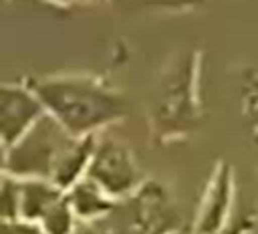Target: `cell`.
Listing matches in <instances>:
<instances>
[{
  "mask_svg": "<svg viewBox=\"0 0 258 234\" xmlns=\"http://www.w3.org/2000/svg\"><path fill=\"white\" fill-rule=\"evenodd\" d=\"M73 137H95L129 115V103L113 85L91 75H48L26 81Z\"/></svg>",
  "mask_w": 258,
  "mask_h": 234,
  "instance_id": "obj_1",
  "label": "cell"
},
{
  "mask_svg": "<svg viewBox=\"0 0 258 234\" xmlns=\"http://www.w3.org/2000/svg\"><path fill=\"white\" fill-rule=\"evenodd\" d=\"M200 56L177 50L159 73L151 95V131L159 143L191 135L200 125Z\"/></svg>",
  "mask_w": 258,
  "mask_h": 234,
  "instance_id": "obj_2",
  "label": "cell"
},
{
  "mask_svg": "<svg viewBox=\"0 0 258 234\" xmlns=\"http://www.w3.org/2000/svg\"><path fill=\"white\" fill-rule=\"evenodd\" d=\"M107 220H113L117 234H175L183 230L181 210L159 180H145L139 190L115 204Z\"/></svg>",
  "mask_w": 258,
  "mask_h": 234,
  "instance_id": "obj_3",
  "label": "cell"
},
{
  "mask_svg": "<svg viewBox=\"0 0 258 234\" xmlns=\"http://www.w3.org/2000/svg\"><path fill=\"white\" fill-rule=\"evenodd\" d=\"M71 141L73 135L50 115H44L18 141L2 147V173L18 180H50Z\"/></svg>",
  "mask_w": 258,
  "mask_h": 234,
  "instance_id": "obj_4",
  "label": "cell"
},
{
  "mask_svg": "<svg viewBox=\"0 0 258 234\" xmlns=\"http://www.w3.org/2000/svg\"><path fill=\"white\" fill-rule=\"evenodd\" d=\"M87 178H91L117 202L131 196L145 182L133 149L123 139L113 137L105 131L95 135V147Z\"/></svg>",
  "mask_w": 258,
  "mask_h": 234,
  "instance_id": "obj_5",
  "label": "cell"
},
{
  "mask_svg": "<svg viewBox=\"0 0 258 234\" xmlns=\"http://www.w3.org/2000/svg\"><path fill=\"white\" fill-rule=\"evenodd\" d=\"M46 115L42 101L28 83H4L0 89V141L12 145Z\"/></svg>",
  "mask_w": 258,
  "mask_h": 234,
  "instance_id": "obj_6",
  "label": "cell"
},
{
  "mask_svg": "<svg viewBox=\"0 0 258 234\" xmlns=\"http://www.w3.org/2000/svg\"><path fill=\"white\" fill-rule=\"evenodd\" d=\"M234 171L228 161H220L204 190L194 234H222L228 226L234 206Z\"/></svg>",
  "mask_w": 258,
  "mask_h": 234,
  "instance_id": "obj_7",
  "label": "cell"
},
{
  "mask_svg": "<svg viewBox=\"0 0 258 234\" xmlns=\"http://www.w3.org/2000/svg\"><path fill=\"white\" fill-rule=\"evenodd\" d=\"M64 194L81 224H95V222L107 220L117 204V200H113L91 178H83Z\"/></svg>",
  "mask_w": 258,
  "mask_h": 234,
  "instance_id": "obj_8",
  "label": "cell"
},
{
  "mask_svg": "<svg viewBox=\"0 0 258 234\" xmlns=\"http://www.w3.org/2000/svg\"><path fill=\"white\" fill-rule=\"evenodd\" d=\"M93 147H95V137H73V141L62 151L50 182H54L60 190L67 192L77 182L87 178Z\"/></svg>",
  "mask_w": 258,
  "mask_h": 234,
  "instance_id": "obj_9",
  "label": "cell"
},
{
  "mask_svg": "<svg viewBox=\"0 0 258 234\" xmlns=\"http://www.w3.org/2000/svg\"><path fill=\"white\" fill-rule=\"evenodd\" d=\"M64 196V190H60L50 180H20V218L30 222H40L42 216Z\"/></svg>",
  "mask_w": 258,
  "mask_h": 234,
  "instance_id": "obj_10",
  "label": "cell"
},
{
  "mask_svg": "<svg viewBox=\"0 0 258 234\" xmlns=\"http://www.w3.org/2000/svg\"><path fill=\"white\" fill-rule=\"evenodd\" d=\"M38 224L44 230V234H75L81 226L77 214L73 212V208L67 200V194L42 216V220Z\"/></svg>",
  "mask_w": 258,
  "mask_h": 234,
  "instance_id": "obj_11",
  "label": "cell"
},
{
  "mask_svg": "<svg viewBox=\"0 0 258 234\" xmlns=\"http://www.w3.org/2000/svg\"><path fill=\"white\" fill-rule=\"evenodd\" d=\"M0 214L2 220L20 218V180L8 173H2L0 182Z\"/></svg>",
  "mask_w": 258,
  "mask_h": 234,
  "instance_id": "obj_12",
  "label": "cell"
},
{
  "mask_svg": "<svg viewBox=\"0 0 258 234\" xmlns=\"http://www.w3.org/2000/svg\"><path fill=\"white\" fill-rule=\"evenodd\" d=\"M0 234H44V230L40 228L38 222L16 218V220H2Z\"/></svg>",
  "mask_w": 258,
  "mask_h": 234,
  "instance_id": "obj_13",
  "label": "cell"
},
{
  "mask_svg": "<svg viewBox=\"0 0 258 234\" xmlns=\"http://www.w3.org/2000/svg\"><path fill=\"white\" fill-rule=\"evenodd\" d=\"M75 234H101V232L95 228V224H81Z\"/></svg>",
  "mask_w": 258,
  "mask_h": 234,
  "instance_id": "obj_14",
  "label": "cell"
},
{
  "mask_svg": "<svg viewBox=\"0 0 258 234\" xmlns=\"http://www.w3.org/2000/svg\"><path fill=\"white\" fill-rule=\"evenodd\" d=\"M175 234H187V232H185V230H179V232H175Z\"/></svg>",
  "mask_w": 258,
  "mask_h": 234,
  "instance_id": "obj_15",
  "label": "cell"
}]
</instances>
